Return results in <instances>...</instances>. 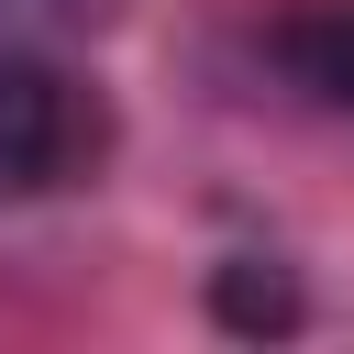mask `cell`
Returning a JSON list of instances; mask_svg holds the SVG:
<instances>
[{"instance_id": "6da1fadb", "label": "cell", "mask_w": 354, "mask_h": 354, "mask_svg": "<svg viewBox=\"0 0 354 354\" xmlns=\"http://www.w3.org/2000/svg\"><path fill=\"white\" fill-rule=\"evenodd\" d=\"M88 155H100V100L66 66L0 44V199H33L55 177H77Z\"/></svg>"}, {"instance_id": "3957f363", "label": "cell", "mask_w": 354, "mask_h": 354, "mask_svg": "<svg viewBox=\"0 0 354 354\" xmlns=\"http://www.w3.org/2000/svg\"><path fill=\"white\" fill-rule=\"evenodd\" d=\"M210 310H221L232 332H299V288H288V266H266V254H232V266L210 277Z\"/></svg>"}, {"instance_id": "7a4b0ae2", "label": "cell", "mask_w": 354, "mask_h": 354, "mask_svg": "<svg viewBox=\"0 0 354 354\" xmlns=\"http://www.w3.org/2000/svg\"><path fill=\"white\" fill-rule=\"evenodd\" d=\"M277 66L321 100V111H354V0H310L277 22Z\"/></svg>"}, {"instance_id": "277c9868", "label": "cell", "mask_w": 354, "mask_h": 354, "mask_svg": "<svg viewBox=\"0 0 354 354\" xmlns=\"http://www.w3.org/2000/svg\"><path fill=\"white\" fill-rule=\"evenodd\" d=\"M111 0H0V44L11 33H77V22H100Z\"/></svg>"}]
</instances>
